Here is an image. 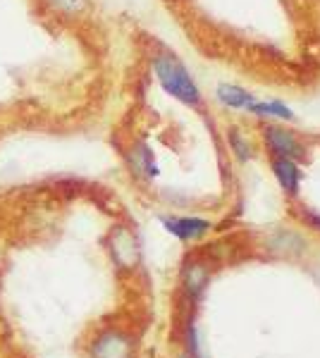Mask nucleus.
Masks as SVG:
<instances>
[{
    "label": "nucleus",
    "instance_id": "nucleus-9",
    "mask_svg": "<svg viewBox=\"0 0 320 358\" xmlns=\"http://www.w3.org/2000/svg\"><path fill=\"white\" fill-rule=\"evenodd\" d=\"M232 146H235V151L242 155V158H249V143L244 141V136H242V131H232Z\"/></svg>",
    "mask_w": 320,
    "mask_h": 358
},
{
    "label": "nucleus",
    "instance_id": "nucleus-3",
    "mask_svg": "<svg viewBox=\"0 0 320 358\" xmlns=\"http://www.w3.org/2000/svg\"><path fill=\"white\" fill-rule=\"evenodd\" d=\"M272 172H275L277 182L282 184V189L287 194H296V192H299L301 172H299V165H296V160L275 158V160H272Z\"/></svg>",
    "mask_w": 320,
    "mask_h": 358
},
{
    "label": "nucleus",
    "instance_id": "nucleus-4",
    "mask_svg": "<svg viewBox=\"0 0 320 358\" xmlns=\"http://www.w3.org/2000/svg\"><path fill=\"white\" fill-rule=\"evenodd\" d=\"M165 227L179 239H196L203 232H208L211 224L206 220H199V217H172V220H165Z\"/></svg>",
    "mask_w": 320,
    "mask_h": 358
},
{
    "label": "nucleus",
    "instance_id": "nucleus-8",
    "mask_svg": "<svg viewBox=\"0 0 320 358\" xmlns=\"http://www.w3.org/2000/svg\"><path fill=\"white\" fill-rule=\"evenodd\" d=\"M184 280H187V287L191 294H199L203 289V285H206L208 273L203 270V265H191L187 270V275H184Z\"/></svg>",
    "mask_w": 320,
    "mask_h": 358
},
{
    "label": "nucleus",
    "instance_id": "nucleus-7",
    "mask_svg": "<svg viewBox=\"0 0 320 358\" xmlns=\"http://www.w3.org/2000/svg\"><path fill=\"white\" fill-rule=\"evenodd\" d=\"M249 113L253 115H260V117H272V120H292V113H289V108H284L282 103H260L256 101L251 108H249Z\"/></svg>",
    "mask_w": 320,
    "mask_h": 358
},
{
    "label": "nucleus",
    "instance_id": "nucleus-2",
    "mask_svg": "<svg viewBox=\"0 0 320 358\" xmlns=\"http://www.w3.org/2000/svg\"><path fill=\"white\" fill-rule=\"evenodd\" d=\"M263 141L275 158H289V160H301L306 155L304 143L299 141V136H294L289 129H284L280 124H267L263 129Z\"/></svg>",
    "mask_w": 320,
    "mask_h": 358
},
{
    "label": "nucleus",
    "instance_id": "nucleus-1",
    "mask_svg": "<svg viewBox=\"0 0 320 358\" xmlns=\"http://www.w3.org/2000/svg\"><path fill=\"white\" fill-rule=\"evenodd\" d=\"M153 72H155L158 84L174 98V101L184 103V106H189V108H199L203 103L201 89L196 86L194 79H191L189 69L184 67L172 53H167V50L155 53L153 55Z\"/></svg>",
    "mask_w": 320,
    "mask_h": 358
},
{
    "label": "nucleus",
    "instance_id": "nucleus-6",
    "mask_svg": "<svg viewBox=\"0 0 320 358\" xmlns=\"http://www.w3.org/2000/svg\"><path fill=\"white\" fill-rule=\"evenodd\" d=\"M55 15L67 17V20H74V17H81L89 10L91 0H43Z\"/></svg>",
    "mask_w": 320,
    "mask_h": 358
},
{
    "label": "nucleus",
    "instance_id": "nucleus-5",
    "mask_svg": "<svg viewBox=\"0 0 320 358\" xmlns=\"http://www.w3.org/2000/svg\"><path fill=\"white\" fill-rule=\"evenodd\" d=\"M218 98L227 108H232V110H249L256 103V96H251L246 89H242V86H232V84L220 86Z\"/></svg>",
    "mask_w": 320,
    "mask_h": 358
}]
</instances>
